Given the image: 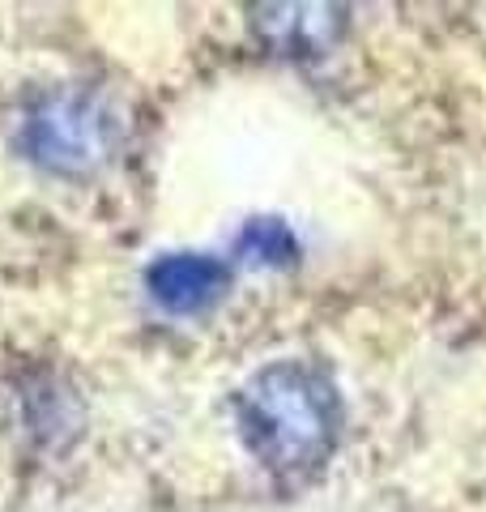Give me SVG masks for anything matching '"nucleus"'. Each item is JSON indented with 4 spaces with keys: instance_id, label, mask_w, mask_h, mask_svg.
Returning <instances> with one entry per match:
<instances>
[{
    "instance_id": "f03ea898",
    "label": "nucleus",
    "mask_w": 486,
    "mask_h": 512,
    "mask_svg": "<svg viewBox=\"0 0 486 512\" xmlns=\"http://www.w3.org/2000/svg\"><path fill=\"white\" fill-rule=\"evenodd\" d=\"M18 150L52 175H90L116 154L120 120L90 86H43L18 111Z\"/></svg>"
},
{
    "instance_id": "7ed1b4c3",
    "label": "nucleus",
    "mask_w": 486,
    "mask_h": 512,
    "mask_svg": "<svg viewBox=\"0 0 486 512\" xmlns=\"http://www.w3.org/2000/svg\"><path fill=\"white\" fill-rule=\"evenodd\" d=\"M150 291L162 308L171 312H192L209 303L218 295L222 286V269L214 261H205V256H167V261H158L150 269Z\"/></svg>"
},
{
    "instance_id": "f257e3e1",
    "label": "nucleus",
    "mask_w": 486,
    "mask_h": 512,
    "mask_svg": "<svg viewBox=\"0 0 486 512\" xmlns=\"http://www.w3.org/2000/svg\"><path fill=\"white\" fill-rule=\"evenodd\" d=\"M239 427L261 466L299 474L316 466L324 448L333 444V393L299 363L269 367L243 389Z\"/></svg>"
}]
</instances>
